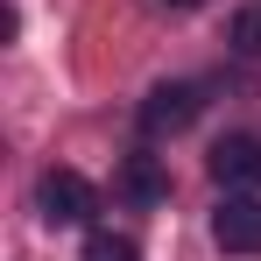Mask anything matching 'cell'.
<instances>
[{"label": "cell", "mask_w": 261, "mask_h": 261, "mask_svg": "<svg viewBox=\"0 0 261 261\" xmlns=\"http://www.w3.org/2000/svg\"><path fill=\"white\" fill-rule=\"evenodd\" d=\"M36 205H43L49 226H92V212H99V191H92L78 170H49L43 184H36Z\"/></svg>", "instance_id": "6da1fadb"}, {"label": "cell", "mask_w": 261, "mask_h": 261, "mask_svg": "<svg viewBox=\"0 0 261 261\" xmlns=\"http://www.w3.org/2000/svg\"><path fill=\"white\" fill-rule=\"evenodd\" d=\"M198 113H205V92L176 78V85H155V92H148V106H141V127H148V134H184Z\"/></svg>", "instance_id": "7a4b0ae2"}, {"label": "cell", "mask_w": 261, "mask_h": 261, "mask_svg": "<svg viewBox=\"0 0 261 261\" xmlns=\"http://www.w3.org/2000/svg\"><path fill=\"white\" fill-rule=\"evenodd\" d=\"M212 240L226 247V254H261V198L233 191V198L212 212Z\"/></svg>", "instance_id": "3957f363"}, {"label": "cell", "mask_w": 261, "mask_h": 261, "mask_svg": "<svg viewBox=\"0 0 261 261\" xmlns=\"http://www.w3.org/2000/svg\"><path fill=\"white\" fill-rule=\"evenodd\" d=\"M212 184H226V191H254L261 184V141L254 134H226L212 148Z\"/></svg>", "instance_id": "277c9868"}, {"label": "cell", "mask_w": 261, "mask_h": 261, "mask_svg": "<svg viewBox=\"0 0 261 261\" xmlns=\"http://www.w3.org/2000/svg\"><path fill=\"white\" fill-rule=\"evenodd\" d=\"M233 49H240V57H261V0L233 14Z\"/></svg>", "instance_id": "5b68a950"}, {"label": "cell", "mask_w": 261, "mask_h": 261, "mask_svg": "<svg viewBox=\"0 0 261 261\" xmlns=\"http://www.w3.org/2000/svg\"><path fill=\"white\" fill-rule=\"evenodd\" d=\"M85 261H141V247H134L127 233H92V247H85Z\"/></svg>", "instance_id": "8992f818"}, {"label": "cell", "mask_w": 261, "mask_h": 261, "mask_svg": "<svg viewBox=\"0 0 261 261\" xmlns=\"http://www.w3.org/2000/svg\"><path fill=\"white\" fill-rule=\"evenodd\" d=\"M127 191L141 198V205H148V198H163V176H155V163H148V155H134V163H127Z\"/></svg>", "instance_id": "52a82bcc"}, {"label": "cell", "mask_w": 261, "mask_h": 261, "mask_svg": "<svg viewBox=\"0 0 261 261\" xmlns=\"http://www.w3.org/2000/svg\"><path fill=\"white\" fill-rule=\"evenodd\" d=\"M170 7H198V0H170Z\"/></svg>", "instance_id": "ba28073f"}]
</instances>
